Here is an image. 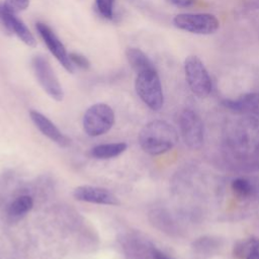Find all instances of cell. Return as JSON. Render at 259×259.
Returning a JSON list of instances; mask_svg holds the SVG:
<instances>
[{
	"mask_svg": "<svg viewBox=\"0 0 259 259\" xmlns=\"http://www.w3.org/2000/svg\"><path fill=\"white\" fill-rule=\"evenodd\" d=\"M178 142L176 130L165 120L148 122L139 134V144L149 155H161L171 150Z\"/></svg>",
	"mask_w": 259,
	"mask_h": 259,
	"instance_id": "6da1fadb",
	"label": "cell"
},
{
	"mask_svg": "<svg viewBox=\"0 0 259 259\" xmlns=\"http://www.w3.org/2000/svg\"><path fill=\"white\" fill-rule=\"evenodd\" d=\"M136 91L142 101L152 110H160L164 103V95L160 77L156 68L137 74Z\"/></svg>",
	"mask_w": 259,
	"mask_h": 259,
	"instance_id": "7a4b0ae2",
	"label": "cell"
},
{
	"mask_svg": "<svg viewBox=\"0 0 259 259\" xmlns=\"http://www.w3.org/2000/svg\"><path fill=\"white\" fill-rule=\"evenodd\" d=\"M186 82L191 92L198 98L209 95L212 83L210 76L201 60L196 56H188L184 61Z\"/></svg>",
	"mask_w": 259,
	"mask_h": 259,
	"instance_id": "3957f363",
	"label": "cell"
},
{
	"mask_svg": "<svg viewBox=\"0 0 259 259\" xmlns=\"http://www.w3.org/2000/svg\"><path fill=\"white\" fill-rule=\"evenodd\" d=\"M84 132L90 137H98L107 133L114 123V112L105 103L91 105L83 115Z\"/></svg>",
	"mask_w": 259,
	"mask_h": 259,
	"instance_id": "277c9868",
	"label": "cell"
},
{
	"mask_svg": "<svg viewBox=\"0 0 259 259\" xmlns=\"http://www.w3.org/2000/svg\"><path fill=\"white\" fill-rule=\"evenodd\" d=\"M173 24L178 29L194 34H212L220 27L219 19L210 13H179L174 16Z\"/></svg>",
	"mask_w": 259,
	"mask_h": 259,
	"instance_id": "5b68a950",
	"label": "cell"
},
{
	"mask_svg": "<svg viewBox=\"0 0 259 259\" xmlns=\"http://www.w3.org/2000/svg\"><path fill=\"white\" fill-rule=\"evenodd\" d=\"M33 73L47 94L57 101H61L64 97L63 88L50 65L49 60L40 55L34 56L31 61Z\"/></svg>",
	"mask_w": 259,
	"mask_h": 259,
	"instance_id": "8992f818",
	"label": "cell"
},
{
	"mask_svg": "<svg viewBox=\"0 0 259 259\" xmlns=\"http://www.w3.org/2000/svg\"><path fill=\"white\" fill-rule=\"evenodd\" d=\"M179 126L185 145L192 150L200 149L203 145L204 130L199 115L191 109H184L179 117Z\"/></svg>",
	"mask_w": 259,
	"mask_h": 259,
	"instance_id": "52a82bcc",
	"label": "cell"
},
{
	"mask_svg": "<svg viewBox=\"0 0 259 259\" xmlns=\"http://www.w3.org/2000/svg\"><path fill=\"white\" fill-rule=\"evenodd\" d=\"M35 28L39 36L46 44L47 48L52 53V55L59 61V63L64 67L66 71H68L69 73H73L74 66L70 61L69 54L67 53L65 46L60 40V38L56 35L53 29L44 22H36Z\"/></svg>",
	"mask_w": 259,
	"mask_h": 259,
	"instance_id": "ba28073f",
	"label": "cell"
},
{
	"mask_svg": "<svg viewBox=\"0 0 259 259\" xmlns=\"http://www.w3.org/2000/svg\"><path fill=\"white\" fill-rule=\"evenodd\" d=\"M0 21L8 30L16 34L17 37L26 46H35L36 41L30 30L16 16L15 11L11 9L6 2H0Z\"/></svg>",
	"mask_w": 259,
	"mask_h": 259,
	"instance_id": "9c48e42d",
	"label": "cell"
},
{
	"mask_svg": "<svg viewBox=\"0 0 259 259\" xmlns=\"http://www.w3.org/2000/svg\"><path fill=\"white\" fill-rule=\"evenodd\" d=\"M75 199L83 202H90L104 205H118V198L108 189L91 185H80L73 190Z\"/></svg>",
	"mask_w": 259,
	"mask_h": 259,
	"instance_id": "30bf717a",
	"label": "cell"
},
{
	"mask_svg": "<svg viewBox=\"0 0 259 259\" xmlns=\"http://www.w3.org/2000/svg\"><path fill=\"white\" fill-rule=\"evenodd\" d=\"M29 116L33 124L38 128V131L57 145L61 147H68L71 144L70 138L64 135L52 120H50L39 111L30 110Z\"/></svg>",
	"mask_w": 259,
	"mask_h": 259,
	"instance_id": "8fae6325",
	"label": "cell"
},
{
	"mask_svg": "<svg viewBox=\"0 0 259 259\" xmlns=\"http://www.w3.org/2000/svg\"><path fill=\"white\" fill-rule=\"evenodd\" d=\"M223 104L234 112L259 116V93H246L236 99H225Z\"/></svg>",
	"mask_w": 259,
	"mask_h": 259,
	"instance_id": "7c38bea8",
	"label": "cell"
},
{
	"mask_svg": "<svg viewBox=\"0 0 259 259\" xmlns=\"http://www.w3.org/2000/svg\"><path fill=\"white\" fill-rule=\"evenodd\" d=\"M127 148V145L123 142L102 144L93 147L90 150V156L95 159H110L119 156Z\"/></svg>",
	"mask_w": 259,
	"mask_h": 259,
	"instance_id": "4fadbf2b",
	"label": "cell"
},
{
	"mask_svg": "<svg viewBox=\"0 0 259 259\" xmlns=\"http://www.w3.org/2000/svg\"><path fill=\"white\" fill-rule=\"evenodd\" d=\"M125 56L132 69L137 74L155 68L151 60L148 58V56L137 48H128L125 52Z\"/></svg>",
	"mask_w": 259,
	"mask_h": 259,
	"instance_id": "5bb4252c",
	"label": "cell"
},
{
	"mask_svg": "<svg viewBox=\"0 0 259 259\" xmlns=\"http://www.w3.org/2000/svg\"><path fill=\"white\" fill-rule=\"evenodd\" d=\"M33 206V200L28 195H21L14 199L8 206L7 214L10 220L18 221L26 215Z\"/></svg>",
	"mask_w": 259,
	"mask_h": 259,
	"instance_id": "9a60e30c",
	"label": "cell"
},
{
	"mask_svg": "<svg viewBox=\"0 0 259 259\" xmlns=\"http://www.w3.org/2000/svg\"><path fill=\"white\" fill-rule=\"evenodd\" d=\"M257 249H259V239L249 238L237 242L234 245L233 254L239 259H246L250 253Z\"/></svg>",
	"mask_w": 259,
	"mask_h": 259,
	"instance_id": "2e32d148",
	"label": "cell"
},
{
	"mask_svg": "<svg viewBox=\"0 0 259 259\" xmlns=\"http://www.w3.org/2000/svg\"><path fill=\"white\" fill-rule=\"evenodd\" d=\"M231 188L234 194L240 199L248 198L253 192L251 182L245 178H236L231 183Z\"/></svg>",
	"mask_w": 259,
	"mask_h": 259,
	"instance_id": "e0dca14e",
	"label": "cell"
},
{
	"mask_svg": "<svg viewBox=\"0 0 259 259\" xmlns=\"http://www.w3.org/2000/svg\"><path fill=\"white\" fill-rule=\"evenodd\" d=\"M220 246V241L212 237H201L193 242V249L200 254H211Z\"/></svg>",
	"mask_w": 259,
	"mask_h": 259,
	"instance_id": "ac0fdd59",
	"label": "cell"
},
{
	"mask_svg": "<svg viewBox=\"0 0 259 259\" xmlns=\"http://www.w3.org/2000/svg\"><path fill=\"white\" fill-rule=\"evenodd\" d=\"M115 0H95V8L100 16L106 19H111L113 17Z\"/></svg>",
	"mask_w": 259,
	"mask_h": 259,
	"instance_id": "d6986e66",
	"label": "cell"
},
{
	"mask_svg": "<svg viewBox=\"0 0 259 259\" xmlns=\"http://www.w3.org/2000/svg\"><path fill=\"white\" fill-rule=\"evenodd\" d=\"M69 58L73 66H77L78 68H81V69H88L90 67L89 60L82 54L73 52L69 54Z\"/></svg>",
	"mask_w": 259,
	"mask_h": 259,
	"instance_id": "ffe728a7",
	"label": "cell"
},
{
	"mask_svg": "<svg viewBox=\"0 0 259 259\" xmlns=\"http://www.w3.org/2000/svg\"><path fill=\"white\" fill-rule=\"evenodd\" d=\"M5 2L15 12L19 11V10L26 9L29 4V0H6Z\"/></svg>",
	"mask_w": 259,
	"mask_h": 259,
	"instance_id": "44dd1931",
	"label": "cell"
},
{
	"mask_svg": "<svg viewBox=\"0 0 259 259\" xmlns=\"http://www.w3.org/2000/svg\"><path fill=\"white\" fill-rule=\"evenodd\" d=\"M151 253H152V258L153 259H172L171 257L166 255L164 252H162L159 249L154 248V247L151 249Z\"/></svg>",
	"mask_w": 259,
	"mask_h": 259,
	"instance_id": "7402d4cb",
	"label": "cell"
},
{
	"mask_svg": "<svg viewBox=\"0 0 259 259\" xmlns=\"http://www.w3.org/2000/svg\"><path fill=\"white\" fill-rule=\"evenodd\" d=\"M168 1L177 7H188L192 5L195 0H168Z\"/></svg>",
	"mask_w": 259,
	"mask_h": 259,
	"instance_id": "603a6c76",
	"label": "cell"
},
{
	"mask_svg": "<svg viewBox=\"0 0 259 259\" xmlns=\"http://www.w3.org/2000/svg\"><path fill=\"white\" fill-rule=\"evenodd\" d=\"M246 259H259V249L254 250L252 253H250Z\"/></svg>",
	"mask_w": 259,
	"mask_h": 259,
	"instance_id": "cb8c5ba5",
	"label": "cell"
}]
</instances>
